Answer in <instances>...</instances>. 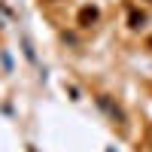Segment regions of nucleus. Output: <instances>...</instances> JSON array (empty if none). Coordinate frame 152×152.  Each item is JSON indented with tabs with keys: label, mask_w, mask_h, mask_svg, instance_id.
Masks as SVG:
<instances>
[{
	"label": "nucleus",
	"mask_w": 152,
	"mask_h": 152,
	"mask_svg": "<svg viewBox=\"0 0 152 152\" xmlns=\"http://www.w3.org/2000/svg\"><path fill=\"white\" fill-rule=\"evenodd\" d=\"M97 18H100V9L97 6H82L79 9V15H76V21H79V28H91V24H97Z\"/></svg>",
	"instance_id": "1"
},
{
	"label": "nucleus",
	"mask_w": 152,
	"mask_h": 152,
	"mask_svg": "<svg viewBox=\"0 0 152 152\" xmlns=\"http://www.w3.org/2000/svg\"><path fill=\"white\" fill-rule=\"evenodd\" d=\"M149 46H152V37H149Z\"/></svg>",
	"instance_id": "3"
},
{
	"label": "nucleus",
	"mask_w": 152,
	"mask_h": 152,
	"mask_svg": "<svg viewBox=\"0 0 152 152\" xmlns=\"http://www.w3.org/2000/svg\"><path fill=\"white\" fill-rule=\"evenodd\" d=\"M128 24H131V28H143V24H146V15H143V12H131V15H128Z\"/></svg>",
	"instance_id": "2"
}]
</instances>
